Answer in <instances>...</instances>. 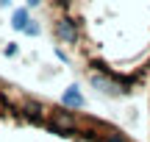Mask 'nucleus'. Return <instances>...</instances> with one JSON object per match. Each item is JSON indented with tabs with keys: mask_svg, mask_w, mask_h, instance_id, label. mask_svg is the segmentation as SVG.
<instances>
[{
	"mask_svg": "<svg viewBox=\"0 0 150 142\" xmlns=\"http://www.w3.org/2000/svg\"><path fill=\"white\" fill-rule=\"evenodd\" d=\"M61 106H67V109H81V106H83V95L78 92V87H70V89L64 92Z\"/></svg>",
	"mask_w": 150,
	"mask_h": 142,
	"instance_id": "obj_1",
	"label": "nucleus"
},
{
	"mask_svg": "<svg viewBox=\"0 0 150 142\" xmlns=\"http://www.w3.org/2000/svg\"><path fill=\"white\" fill-rule=\"evenodd\" d=\"M31 22V17H28V9H17L14 17H11V25L17 28V31H25V25Z\"/></svg>",
	"mask_w": 150,
	"mask_h": 142,
	"instance_id": "obj_2",
	"label": "nucleus"
},
{
	"mask_svg": "<svg viewBox=\"0 0 150 142\" xmlns=\"http://www.w3.org/2000/svg\"><path fill=\"white\" fill-rule=\"evenodd\" d=\"M25 33H28V36H39V25H36V22H28V25H25Z\"/></svg>",
	"mask_w": 150,
	"mask_h": 142,
	"instance_id": "obj_3",
	"label": "nucleus"
},
{
	"mask_svg": "<svg viewBox=\"0 0 150 142\" xmlns=\"http://www.w3.org/2000/svg\"><path fill=\"white\" fill-rule=\"evenodd\" d=\"M3 53H6V56H17V45H14V42H8V45L3 48Z\"/></svg>",
	"mask_w": 150,
	"mask_h": 142,
	"instance_id": "obj_4",
	"label": "nucleus"
},
{
	"mask_svg": "<svg viewBox=\"0 0 150 142\" xmlns=\"http://www.w3.org/2000/svg\"><path fill=\"white\" fill-rule=\"evenodd\" d=\"M25 3H28V9H36V6L42 3V0H25Z\"/></svg>",
	"mask_w": 150,
	"mask_h": 142,
	"instance_id": "obj_5",
	"label": "nucleus"
},
{
	"mask_svg": "<svg viewBox=\"0 0 150 142\" xmlns=\"http://www.w3.org/2000/svg\"><path fill=\"white\" fill-rule=\"evenodd\" d=\"M11 3V0H0V9H6V6H8Z\"/></svg>",
	"mask_w": 150,
	"mask_h": 142,
	"instance_id": "obj_6",
	"label": "nucleus"
}]
</instances>
